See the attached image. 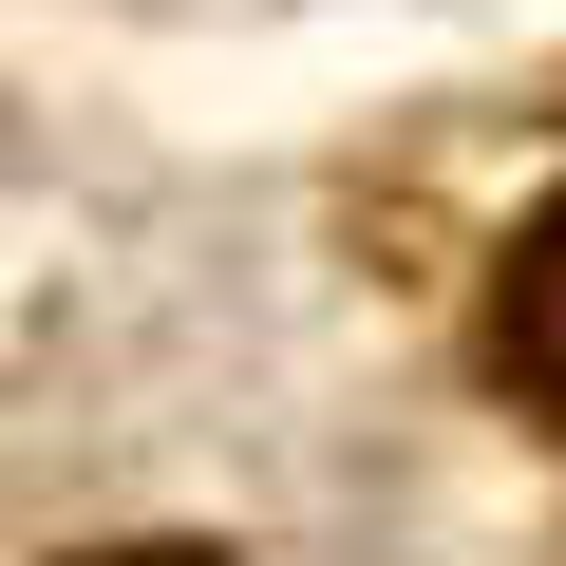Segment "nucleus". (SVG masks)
Segmentation results:
<instances>
[{
	"label": "nucleus",
	"instance_id": "1",
	"mask_svg": "<svg viewBox=\"0 0 566 566\" xmlns=\"http://www.w3.org/2000/svg\"><path fill=\"white\" fill-rule=\"evenodd\" d=\"M510 378L566 416V208L528 227V264H510Z\"/></svg>",
	"mask_w": 566,
	"mask_h": 566
}]
</instances>
